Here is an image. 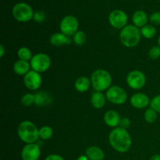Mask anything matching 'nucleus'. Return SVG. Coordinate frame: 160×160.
<instances>
[{"label": "nucleus", "mask_w": 160, "mask_h": 160, "mask_svg": "<svg viewBox=\"0 0 160 160\" xmlns=\"http://www.w3.org/2000/svg\"><path fill=\"white\" fill-rule=\"evenodd\" d=\"M109 142L114 150L120 153L129 151L132 145V138L127 129L118 127L109 133Z\"/></svg>", "instance_id": "nucleus-1"}, {"label": "nucleus", "mask_w": 160, "mask_h": 160, "mask_svg": "<svg viewBox=\"0 0 160 160\" xmlns=\"http://www.w3.org/2000/svg\"><path fill=\"white\" fill-rule=\"evenodd\" d=\"M17 134L20 140L26 144L35 143L39 138V129L29 120L22 121L17 128Z\"/></svg>", "instance_id": "nucleus-2"}, {"label": "nucleus", "mask_w": 160, "mask_h": 160, "mask_svg": "<svg viewBox=\"0 0 160 160\" xmlns=\"http://www.w3.org/2000/svg\"><path fill=\"white\" fill-rule=\"evenodd\" d=\"M141 38V30L134 25H127L120 33V42L127 48H133L138 45Z\"/></svg>", "instance_id": "nucleus-3"}, {"label": "nucleus", "mask_w": 160, "mask_h": 160, "mask_svg": "<svg viewBox=\"0 0 160 160\" xmlns=\"http://www.w3.org/2000/svg\"><path fill=\"white\" fill-rule=\"evenodd\" d=\"M112 76L106 70L99 69L92 73L91 82L93 88L96 92H103L108 90L112 84Z\"/></svg>", "instance_id": "nucleus-4"}, {"label": "nucleus", "mask_w": 160, "mask_h": 160, "mask_svg": "<svg viewBox=\"0 0 160 160\" xmlns=\"http://www.w3.org/2000/svg\"><path fill=\"white\" fill-rule=\"evenodd\" d=\"M14 18L20 22H28L34 17V11L30 5L19 2L13 6L12 10Z\"/></svg>", "instance_id": "nucleus-5"}, {"label": "nucleus", "mask_w": 160, "mask_h": 160, "mask_svg": "<svg viewBox=\"0 0 160 160\" xmlns=\"http://www.w3.org/2000/svg\"><path fill=\"white\" fill-rule=\"evenodd\" d=\"M31 69L38 73H44L50 68L52 64L51 58L45 53H37L34 55L30 61Z\"/></svg>", "instance_id": "nucleus-6"}, {"label": "nucleus", "mask_w": 160, "mask_h": 160, "mask_svg": "<svg viewBox=\"0 0 160 160\" xmlns=\"http://www.w3.org/2000/svg\"><path fill=\"white\" fill-rule=\"evenodd\" d=\"M106 98L112 104L123 105L128 100V94L121 87L113 85L106 92Z\"/></svg>", "instance_id": "nucleus-7"}, {"label": "nucleus", "mask_w": 160, "mask_h": 160, "mask_svg": "<svg viewBox=\"0 0 160 160\" xmlns=\"http://www.w3.org/2000/svg\"><path fill=\"white\" fill-rule=\"evenodd\" d=\"M78 28H79L78 20L74 16L71 15L64 17L61 20L60 24H59L61 32L67 36H69V37L74 35L78 31Z\"/></svg>", "instance_id": "nucleus-8"}, {"label": "nucleus", "mask_w": 160, "mask_h": 160, "mask_svg": "<svg viewBox=\"0 0 160 160\" xmlns=\"http://www.w3.org/2000/svg\"><path fill=\"white\" fill-rule=\"evenodd\" d=\"M127 84L131 88L139 90L146 84V77L140 70H132L127 76Z\"/></svg>", "instance_id": "nucleus-9"}, {"label": "nucleus", "mask_w": 160, "mask_h": 160, "mask_svg": "<svg viewBox=\"0 0 160 160\" xmlns=\"http://www.w3.org/2000/svg\"><path fill=\"white\" fill-rule=\"evenodd\" d=\"M128 17L126 12L121 9H115L109 13V22L112 28L123 29L127 26Z\"/></svg>", "instance_id": "nucleus-10"}, {"label": "nucleus", "mask_w": 160, "mask_h": 160, "mask_svg": "<svg viewBox=\"0 0 160 160\" xmlns=\"http://www.w3.org/2000/svg\"><path fill=\"white\" fill-rule=\"evenodd\" d=\"M23 83L27 88L31 91H36L42 84V78L40 73L31 70L23 77Z\"/></svg>", "instance_id": "nucleus-11"}, {"label": "nucleus", "mask_w": 160, "mask_h": 160, "mask_svg": "<svg viewBox=\"0 0 160 160\" xmlns=\"http://www.w3.org/2000/svg\"><path fill=\"white\" fill-rule=\"evenodd\" d=\"M41 156V148L35 143L26 144L21 151L23 160H38Z\"/></svg>", "instance_id": "nucleus-12"}, {"label": "nucleus", "mask_w": 160, "mask_h": 160, "mask_svg": "<svg viewBox=\"0 0 160 160\" xmlns=\"http://www.w3.org/2000/svg\"><path fill=\"white\" fill-rule=\"evenodd\" d=\"M131 106L135 109H142L146 108L147 106H149L150 104V99L147 95L144 93H135L131 97Z\"/></svg>", "instance_id": "nucleus-13"}, {"label": "nucleus", "mask_w": 160, "mask_h": 160, "mask_svg": "<svg viewBox=\"0 0 160 160\" xmlns=\"http://www.w3.org/2000/svg\"><path fill=\"white\" fill-rule=\"evenodd\" d=\"M105 123L107 125L109 128H118L120 126V115L118 112L115 110H109L104 114V117H103Z\"/></svg>", "instance_id": "nucleus-14"}, {"label": "nucleus", "mask_w": 160, "mask_h": 160, "mask_svg": "<svg viewBox=\"0 0 160 160\" xmlns=\"http://www.w3.org/2000/svg\"><path fill=\"white\" fill-rule=\"evenodd\" d=\"M50 43L56 47L62 46L65 45H70L72 43V39L70 37L62 34V32H57L52 34L50 37Z\"/></svg>", "instance_id": "nucleus-15"}, {"label": "nucleus", "mask_w": 160, "mask_h": 160, "mask_svg": "<svg viewBox=\"0 0 160 160\" xmlns=\"http://www.w3.org/2000/svg\"><path fill=\"white\" fill-rule=\"evenodd\" d=\"M31 68V63L28 61L21 60V59L17 60L13 65V71L19 76L24 77L31 70H30Z\"/></svg>", "instance_id": "nucleus-16"}, {"label": "nucleus", "mask_w": 160, "mask_h": 160, "mask_svg": "<svg viewBox=\"0 0 160 160\" xmlns=\"http://www.w3.org/2000/svg\"><path fill=\"white\" fill-rule=\"evenodd\" d=\"M132 21L134 26L138 28H143L147 24L148 22V16L146 12L142 10H138L133 14Z\"/></svg>", "instance_id": "nucleus-17"}, {"label": "nucleus", "mask_w": 160, "mask_h": 160, "mask_svg": "<svg viewBox=\"0 0 160 160\" xmlns=\"http://www.w3.org/2000/svg\"><path fill=\"white\" fill-rule=\"evenodd\" d=\"M91 85H92L91 80H89L88 78L84 76L80 77L79 78H78L74 84L75 89L81 93L87 92L90 88Z\"/></svg>", "instance_id": "nucleus-18"}, {"label": "nucleus", "mask_w": 160, "mask_h": 160, "mask_svg": "<svg viewBox=\"0 0 160 160\" xmlns=\"http://www.w3.org/2000/svg\"><path fill=\"white\" fill-rule=\"evenodd\" d=\"M86 156L91 160H103L105 153L99 147L91 146L86 150Z\"/></svg>", "instance_id": "nucleus-19"}, {"label": "nucleus", "mask_w": 160, "mask_h": 160, "mask_svg": "<svg viewBox=\"0 0 160 160\" xmlns=\"http://www.w3.org/2000/svg\"><path fill=\"white\" fill-rule=\"evenodd\" d=\"M106 96L101 92H94L91 97V103L95 109H102L106 104Z\"/></svg>", "instance_id": "nucleus-20"}, {"label": "nucleus", "mask_w": 160, "mask_h": 160, "mask_svg": "<svg viewBox=\"0 0 160 160\" xmlns=\"http://www.w3.org/2000/svg\"><path fill=\"white\" fill-rule=\"evenodd\" d=\"M156 28L153 25L146 24L141 28V34L146 39H152L156 35Z\"/></svg>", "instance_id": "nucleus-21"}, {"label": "nucleus", "mask_w": 160, "mask_h": 160, "mask_svg": "<svg viewBox=\"0 0 160 160\" xmlns=\"http://www.w3.org/2000/svg\"><path fill=\"white\" fill-rule=\"evenodd\" d=\"M17 56H18L19 59L29 62L32 59L33 55L30 48H27V47H21L17 51Z\"/></svg>", "instance_id": "nucleus-22"}, {"label": "nucleus", "mask_w": 160, "mask_h": 160, "mask_svg": "<svg viewBox=\"0 0 160 160\" xmlns=\"http://www.w3.org/2000/svg\"><path fill=\"white\" fill-rule=\"evenodd\" d=\"M34 95H35V103L34 104L37 106H45L49 102L50 97L45 92H38V93L34 94Z\"/></svg>", "instance_id": "nucleus-23"}, {"label": "nucleus", "mask_w": 160, "mask_h": 160, "mask_svg": "<svg viewBox=\"0 0 160 160\" xmlns=\"http://www.w3.org/2000/svg\"><path fill=\"white\" fill-rule=\"evenodd\" d=\"M53 135L52 128L48 126H43L39 129V138L42 140H48Z\"/></svg>", "instance_id": "nucleus-24"}, {"label": "nucleus", "mask_w": 160, "mask_h": 160, "mask_svg": "<svg viewBox=\"0 0 160 160\" xmlns=\"http://www.w3.org/2000/svg\"><path fill=\"white\" fill-rule=\"evenodd\" d=\"M157 112H156L154 109H152V108L150 107L145 112L144 118H145V120L148 123H153L156 121V120H157Z\"/></svg>", "instance_id": "nucleus-25"}, {"label": "nucleus", "mask_w": 160, "mask_h": 160, "mask_svg": "<svg viewBox=\"0 0 160 160\" xmlns=\"http://www.w3.org/2000/svg\"><path fill=\"white\" fill-rule=\"evenodd\" d=\"M21 103L24 106L29 107L31 105L35 103V95L34 94L28 93L25 94L21 98Z\"/></svg>", "instance_id": "nucleus-26"}, {"label": "nucleus", "mask_w": 160, "mask_h": 160, "mask_svg": "<svg viewBox=\"0 0 160 160\" xmlns=\"http://www.w3.org/2000/svg\"><path fill=\"white\" fill-rule=\"evenodd\" d=\"M86 40H87V36L82 31H78L73 35V42L78 45H83L86 42Z\"/></svg>", "instance_id": "nucleus-27"}, {"label": "nucleus", "mask_w": 160, "mask_h": 160, "mask_svg": "<svg viewBox=\"0 0 160 160\" xmlns=\"http://www.w3.org/2000/svg\"><path fill=\"white\" fill-rule=\"evenodd\" d=\"M150 107L158 113H160V95L155 96L150 102Z\"/></svg>", "instance_id": "nucleus-28"}, {"label": "nucleus", "mask_w": 160, "mask_h": 160, "mask_svg": "<svg viewBox=\"0 0 160 160\" xmlns=\"http://www.w3.org/2000/svg\"><path fill=\"white\" fill-rule=\"evenodd\" d=\"M148 56L152 59H157L160 57V46H153L148 52Z\"/></svg>", "instance_id": "nucleus-29"}, {"label": "nucleus", "mask_w": 160, "mask_h": 160, "mask_svg": "<svg viewBox=\"0 0 160 160\" xmlns=\"http://www.w3.org/2000/svg\"><path fill=\"white\" fill-rule=\"evenodd\" d=\"M45 17H46V16H45V13L43 12V11H36L34 13V17H33V19H34V20L35 22H37V23H42V22H43L44 20H45Z\"/></svg>", "instance_id": "nucleus-30"}, {"label": "nucleus", "mask_w": 160, "mask_h": 160, "mask_svg": "<svg viewBox=\"0 0 160 160\" xmlns=\"http://www.w3.org/2000/svg\"><path fill=\"white\" fill-rule=\"evenodd\" d=\"M150 21L155 25H160V12H155L150 16Z\"/></svg>", "instance_id": "nucleus-31"}, {"label": "nucleus", "mask_w": 160, "mask_h": 160, "mask_svg": "<svg viewBox=\"0 0 160 160\" xmlns=\"http://www.w3.org/2000/svg\"><path fill=\"white\" fill-rule=\"evenodd\" d=\"M131 120L128 117H124V118L121 119L120 123V128H123V129H127V128H129L131 126Z\"/></svg>", "instance_id": "nucleus-32"}, {"label": "nucleus", "mask_w": 160, "mask_h": 160, "mask_svg": "<svg viewBox=\"0 0 160 160\" xmlns=\"http://www.w3.org/2000/svg\"><path fill=\"white\" fill-rule=\"evenodd\" d=\"M45 160H64V159L62 157V156H59V155L52 154L47 156Z\"/></svg>", "instance_id": "nucleus-33"}, {"label": "nucleus", "mask_w": 160, "mask_h": 160, "mask_svg": "<svg viewBox=\"0 0 160 160\" xmlns=\"http://www.w3.org/2000/svg\"><path fill=\"white\" fill-rule=\"evenodd\" d=\"M5 52H6V50H5L4 46L2 45H0V57L2 58L4 56Z\"/></svg>", "instance_id": "nucleus-34"}, {"label": "nucleus", "mask_w": 160, "mask_h": 160, "mask_svg": "<svg viewBox=\"0 0 160 160\" xmlns=\"http://www.w3.org/2000/svg\"><path fill=\"white\" fill-rule=\"evenodd\" d=\"M150 160H160V155H158V154L154 155V156H152Z\"/></svg>", "instance_id": "nucleus-35"}, {"label": "nucleus", "mask_w": 160, "mask_h": 160, "mask_svg": "<svg viewBox=\"0 0 160 160\" xmlns=\"http://www.w3.org/2000/svg\"><path fill=\"white\" fill-rule=\"evenodd\" d=\"M78 160H88V158L87 157V156H81L78 158Z\"/></svg>", "instance_id": "nucleus-36"}, {"label": "nucleus", "mask_w": 160, "mask_h": 160, "mask_svg": "<svg viewBox=\"0 0 160 160\" xmlns=\"http://www.w3.org/2000/svg\"><path fill=\"white\" fill-rule=\"evenodd\" d=\"M158 44H159V46H160V35L159 37L158 38Z\"/></svg>", "instance_id": "nucleus-37"}]
</instances>
